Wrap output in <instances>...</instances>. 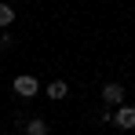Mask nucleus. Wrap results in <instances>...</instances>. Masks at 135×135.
Masks as SVG:
<instances>
[{
  "label": "nucleus",
  "mask_w": 135,
  "mask_h": 135,
  "mask_svg": "<svg viewBox=\"0 0 135 135\" xmlns=\"http://www.w3.org/2000/svg\"><path fill=\"white\" fill-rule=\"evenodd\" d=\"M40 91V84H37V77H29V73H22V77H15V95H22V99H33Z\"/></svg>",
  "instance_id": "nucleus-1"
},
{
  "label": "nucleus",
  "mask_w": 135,
  "mask_h": 135,
  "mask_svg": "<svg viewBox=\"0 0 135 135\" xmlns=\"http://www.w3.org/2000/svg\"><path fill=\"white\" fill-rule=\"evenodd\" d=\"M102 102H106V106H124V84H117V80L106 84V88H102Z\"/></svg>",
  "instance_id": "nucleus-2"
},
{
  "label": "nucleus",
  "mask_w": 135,
  "mask_h": 135,
  "mask_svg": "<svg viewBox=\"0 0 135 135\" xmlns=\"http://www.w3.org/2000/svg\"><path fill=\"white\" fill-rule=\"evenodd\" d=\"M113 120H117V128H124V132H128V128H135V106H128V102H124V106H117Z\"/></svg>",
  "instance_id": "nucleus-3"
},
{
  "label": "nucleus",
  "mask_w": 135,
  "mask_h": 135,
  "mask_svg": "<svg viewBox=\"0 0 135 135\" xmlns=\"http://www.w3.org/2000/svg\"><path fill=\"white\" fill-rule=\"evenodd\" d=\"M11 22H15V7L11 4H0V29H7Z\"/></svg>",
  "instance_id": "nucleus-4"
},
{
  "label": "nucleus",
  "mask_w": 135,
  "mask_h": 135,
  "mask_svg": "<svg viewBox=\"0 0 135 135\" xmlns=\"http://www.w3.org/2000/svg\"><path fill=\"white\" fill-rule=\"evenodd\" d=\"M47 99H66V80H51L47 84Z\"/></svg>",
  "instance_id": "nucleus-5"
},
{
  "label": "nucleus",
  "mask_w": 135,
  "mask_h": 135,
  "mask_svg": "<svg viewBox=\"0 0 135 135\" xmlns=\"http://www.w3.org/2000/svg\"><path fill=\"white\" fill-rule=\"evenodd\" d=\"M26 135H47V124L37 117V120H29V124H26Z\"/></svg>",
  "instance_id": "nucleus-6"
},
{
  "label": "nucleus",
  "mask_w": 135,
  "mask_h": 135,
  "mask_svg": "<svg viewBox=\"0 0 135 135\" xmlns=\"http://www.w3.org/2000/svg\"><path fill=\"white\" fill-rule=\"evenodd\" d=\"M4 47H11V33H0V51Z\"/></svg>",
  "instance_id": "nucleus-7"
}]
</instances>
